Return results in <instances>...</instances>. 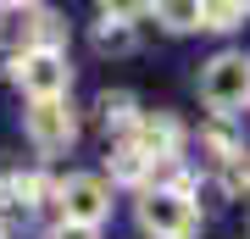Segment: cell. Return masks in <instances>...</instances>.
I'll list each match as a JSON object with an SVG mask.
<instances>
[{
  "label": "cell",
  "mask_w": 250,
  "mask_h": 239,
  "mask_svg": "<svg viewBox=\"0 0 250 239\" xmlns=\"http://www.w3.org/2000/svg\"><path fill=\"white\" fill-rule=\"evenodd\" d=\"M200 100L211 106V117H233L250 106V56L245 50H223L200 67Z\"/></svg>",
  "instance_id": "obj_1"
},
{
  "label": "cell",
  "mask_w": 250,
  "mask_h": 239,
  "mask_svg": "<svg viewBox=\"0 0 250 239\" xmlns=\"http://www.w3.org/2000/svg\"><path fill=\"white\" fill-rule=\"evenodd\" d=\"M56 212H62L67 228L100 234V222L111 217V184L100 173H72V178L56 184Z\"/></svg>",
  "instance_id": "obj_2"
},
{
  "label": "cell",
  "mask_w": 250,
  "mask_h": 239,
  "mask_svg": "<svg viewBox=\"0 0 250 239\" xmlns=\"http://www.w3.org/2000/svg\"><path fill=\"white\" fill-rule=\"evenodd\" d=\"M139 228L150 239H195L200 234V206L195 195H172V189H139Z\"/></svg>",
  "instance_id": "obj_3"
},
{
  "label": "cell",
  "mask_w": 250,
  "mask_h": 239,
  "mask_svg": "<svg viewBox=\"0 0 250 239\" xmlns=\"http://www.w3.org/2000/svg\"><path fill=\"white\" fill-rule=\"evenodd\" d=\"M11 84L34 100H67L72 89V67H67V50H17L11 56Z\"/></svg>",
  "instance_id": "obj_4"
},
{
  "label": "cell",
  "mask_w": 250,
  "mask_h": 239,
  "mask_svg": "<svg viewBox=\"0 0 250 239\" xmlns=\"http://www.w3.org/2000/svg\"><path fill=\"white\" fill-rule=\"evenodd\" d=\"M184 139H189V128L172 111H139L134 133H128V145H134L150 167H156V161H178L184 156Z\"/></svg>",
  "instance_id": "obj_5"
},
{
  "label": "cell",
  "mask_w": 250,
  "mask_h": 239,
  "mask_svg": "<svg viewBox=\"0 0 250 239\" xmlns=\"http://www.w3.org/2000/svg\"><path fill=\"white\" fill-rule=\"evenodd\" d=\"M22 128H28V139H34L39 151H67V145L78 139V111H72L67 100H34V106L22 111Z\"/></svg>",
  "instance_id": "obj_6"
},
{
  "label": "cell",
  "mask_w": 250,
  "mask_h": 239,
  "mask_svg": "<svg viewBox=\"0 0 250 239\" xmlns=\"http://www.w3.org/2000/svg\"><path fill=\"white\" fill-rule=\"evenodd\" d=\"M56 200V184L34 167H0V206L6 212H34V206Z\"/></svg>",
  "instance_id": "obj_7"
},
{
  "label": "cell",
  "mask_w": 250,
  "mask_h": 239,
  "mask_svg": "<svg viewBox=\"0 0 250 239\" xmlns=\"http://www.w3.org/2000/svg\"><path fill=\"white\" fill-rule=\"evenodd\" d=\"M17 34H22V50H67V22L56 17L50 6H22L17 11Z\"/></svg>",
  "instance_id": "obj_8"
},
{
  "label": "cell",
  "mask_w": 250,
  "mask_h": 239,
  "mask_svg": "<svg viewBox=\"0 0 250 239\" xmlns=\"http://www.w3.org/2000/svg\"><path fill=\"white\" fill-rule=\"evenodd\" d=\"M134 44H139L134 11H123V6H100V17H95V50H100V56H128Z\"/></svg>",
  "instance_id": "obj_9"
},
{
  "label": "cell",
  "mask_w": 250,
  "mask_h": 239,
  "mask_svg": "<svg viewBox=\"0 0 250 239\" xmlns=\"http://www.w3.org/2000/svg\"><path fill=\"white\" fill-rule=\"evenodd\" d=\"M106 173H111V184H128V189H145V184H150V161H145L128 139H117V145H111Z\"/></svg>",
  "instance_id": "obj_10"
},
{
  "label": "cell",
  "mask_w": 250,
  "mask_h": 239,
  "mask_svg": "<svg viewBox=\"0 0 250 239\" xmlns=\"http://www.w3.org/2000/svg\"><path fill=\"white\" fill-rule=\"evenodd\" d=\"M100 123H106V133H134V123H139V100L128 95V89H106V95H100Z\"/></svg>",
  "instance_id": "obj_11"
},
{
  "label": "cell",
  "mask_w": 250,
  "mask_h": 239,
  "mask_svg": "<svg viewBox=\"0 0 250 239\" xmlns=\"http://www.w3.org/2000/svg\"><path fill=\"white\" fill-rule=\"evenodd\" d=\"M200 151L211 156L217 167H223V161H233V156L245 151V139H239V133H233V123H228V117H211V123L200 128Z\"/></svg>",
  "instance_id": "obj_12"
},
{
  "label": "cell",
  "mask_w": 250,
  "mask_h": 239,
  "mask_svg": "<svg viewBox=\"0 0 250 239\" xmlns=\"http://www.w3.org/2000/svg\"><path fill=\"white\" fill-rule=\"evenodd\" d=\"M250 6H239V0H206L200 6V28H211V34H233V28H245Z\"/></svg>",
  "instance_id": "obj_13"
},
{
  "label": "cell",
  "mask_w": 250,
  "mask_h": 239,
  "mask_svg": "<svg viewBox=\"0 0 250 239\" xmlns=\"http://www.w3.org/2000/svg\"><path fill=\"white\" fill-rule=\"evenodd\" d=\"M217 184H223L233 200H250V151H239L233 161H223V167H217Z\"/></svg>",
  "instance_id": "obj_14"
},
{
  "label": "cell",
  "mask_w": 250,
  "mask_h": 239,
  "mask_svg": "<svg viewBox=\"0 0 250 239\" xmlns=\"http://www.w3.org/2000/svg\"><path fill=\"white\" fill-rule=\"evenodd\" d=\"M156 17L172 28V34H195L200 28V6H156Z\"/></svg>",
  "instance_id": "obj_15"
},
{
  "label": "cell",
  "mask_w": 250,
  "mask_h": 239,
  "mask_svg": "<svg viewBox=\"0 0 250 239\" xmlns=\"http://www.w3.org/2000/svg\"><path fill=\"white\" fill-rule=\"evenodd\" d=\"M45 239H100V234H83V228H67V222H56Z\"/></svg>",
  "instance_id": "obj_16"
},
{
  "label": "cell",
  "mask_w": 250,
  "mask_h": 239,
  "mask_svg": "<svg viewBox=\"0 0 250 239\" xmlns=\"http://www.w3.org/2000/svg\"><path fill=\"white\" fill-rule=\"evenodd\" d=\"M0 239H6V222H0Z\"/></svg>",
  "instance_id": "obj_17"
}]
</instances>
